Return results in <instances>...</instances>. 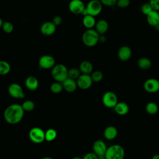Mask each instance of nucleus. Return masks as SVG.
<instances>
[{
	"instance_id": "nucleus-1",
	"label": "nucleus",
	"mask_w": 159,
	"mask_h": 159,
	"mask_svg": "<svg viewBox=\"0 0 159 159\" xmlns=\"http://www.w3.org/2000/svg\"><path fill=\"white\" fill-rule=\"evenodd\" d=\"M24 112L21 105L12 104L6 108L4 112V117L8 124H16L22 119Z\"/></svg>"
},
{
	"instance_id": "nucleus-2",
	"label": "nucleus",
	"mask_w": 159,
	"mask_h": 159,
	"mask_svg": "<svg viewBox=\"0 0 159 159\" xmlns=\"http://www.w3.org/2000/svg\"><path fill=\"white\" fill-rule=\"evenodd\" d=\"M99 34L93 29L86 30L82 35V41L83 43L89 47H93L99 42Z\"/></svg>"
},
{
	"instance_id": "nucleus-3",
	"label": "nucleus",
	"mask_w": 159,
	"mask_h": 159,
	"mask_svg": "<svg viewBox=\"0 0 159 159\" xmlns=\"http://www.w3.org/2000/svg\"><path fill=\"white\" fill-rule=\"evenodd\" d=\"M124 148L120 145L115 144L107 148L104 157L106 159H124Z\"/></svg>"
},
{
	"instance_id": "nucleus-4",
	"label": "nucleus",
	"mask_w": 159,
	"mask_h": 159,
	"mask_svg": "<svg viewBox=\"0 0 159 159\" xmlns=\"http://www.w3.org/2000/svg\"><path fill=\"white\" fill-rule=\"evenodd\" d=\"M68 70L65 65L58 63L52 68V76L55 81L62 83L68 78Z\"/></svg>"
},
{
	"instance_id": "nucleus-5",
	"label": "nucleus",
	"mask_w": 159,
	"mask_h": 159,
	"mask_svg": "<svg viewBox=\"0 0 159 159\" xmlns=\"http://www.w3.org/2000/svg\"><path fill=\"white\" fill-rule=\"evenodd\" d=\"M29 137L33 143L37 144L41 143L45 140V131L39 127H32L29 132Z\"/></svg>"
},
{
	"instance_id": "nucleus-6",
	"label": "nucleus",
	"mask_w": 159,
	"mask_h": 159,
	"mask_svg": "<svg viewBox=\"0 0 159 159\" xmlns=\"http://www.w3.org/2000/svg\"><path fill=\"white\" fill-rule=\"evenodd\" d=\"M102 6L100 0H91L88 3L86 8L89 15L95 17L101 12Z\"/></svg>"
},
{
	"instance_id": "nucleus-7",
	"label": "nucleus",
	"mask_w": 159,
	"mask_h": 159,
	"mask_svg": "<svg viewBox=\"0 0 159 159\" xmlns=\"http://www.w3.org/2000/svg\"><path fill=\"white\" fill-rule=\"evenodd\" d=\"M103 104L108 108H114L118 102V99L116 94L112 91L106 92L102 98Z\"/></svg>"
},
{
	"instance_id": "nucleus-8",
	"label": "nucleus",
	"mask_w": 159,
	"mask_h": 159,
	"mask_svg": "<svg viewBox=\"0 0 159 159\" xmlns=\"http://www.w3.org/2000/svg\"><path fill=\"white\" fill-rule=\"evenodd\" d=\"M9 95L15 99H22L25 97V94L22 86L16 83L11 84L7 89Z\"/></svg>"
},
{
	"instance_id": "nucleus-9",
	"label": "nucleus",
	"mask_w": 159,
	"mask_h": 159,
	"mask_svg": "<svg viewBox=\"0 0 159 159\" xmlns=\"http://www.w3.org/2000/svg\"><path fill=\"white\" fill-rule=\"evenodd\" d=\"M93 82L91 75L88 74H81L76 80L77 86L81 89H89L91 86Z\"/></svg>"
},
{
	"instance_id": "nucleus-10",
	"label": "nucleus",
	"mask_w": 159,
	"mask_h": 159,
	"mask_svg": "<svg viewBox=\"0 0 159 159\" xmlns=\"http://www.w3.org/2000/svg\"><path fill=\"white\" fill-rule=\"evenodd\" d=\"M55 65V60L54 58L49 55H44L42 56L39 60V65L42 69H50Z\"/></svg>"
},
{
	"instance_id": "nucleus-11",
	"label": "nucleus",
	"mask_w": 159,
	"mask_h": 159,
	"mask_svg": "<svg viewBox=\"0 0 159 159\" xmlns=\"http://www.w3.org/2000/svg\"><path fill=\"white\" fill-rule=\"evenodd\" d=\"M86 6L81 0H71L68 4V9L75 14H81Z\"/></svg>"
},
{
	"instance_id": "nucleus-12",
	"label": "nucleus",
	"mask_w": 159,
	"mask_h": 159,
	"mask_svg": "<svg viewBox=\"0 0 159 159\" xmlns=\"http://www.w3.org/2000/svg\"><path fill=\"white\" fill-rule=\"evenodd\" d=\"M143 88L148 93H157L159 91V81L155 78H149L144 82Z\"/></svg>"
},
{
	"instance_id": "nucleus-13",
	"label": "nucleus",
	"mask_w": 159,
	"mask_h": 159,
	"mask_svg": "<svg viewBox=\"0 0 159 159\" xmlns=\"http://www.w3.org/2000/svg\"><path fill=\"white\" fill-rule=\"evenodd\" d=\"M107 146L105 142L101 140H96L93 145V152L98 156V157H104L107 150Z\"/></svg>"
},
{
	"instance_id": "nucleus-14",
	"label": "nucleus",
	"mask_w": 159,
	"mask_h": 159,
	"mask_svg": "<svg viewBox=\"0 0 159 159\" xmlns=\"http://www.w3.org/2000/svg\"><path fill=\"white\" fill-rule=\"evenodd\" d=\"M56 27L57 26L52 22V21H48L41 25L40 30L43 35L50 36L55 32Z\"/></svg>"
},
{
	"instance_id": "nucleus-15",
	"label": "nucleus",
	"mask_w": 159,
	"mask_h": 159,
	"mask_svg": "<svg viewBox=\"0 0 159 159\" xmlns=\"http://www.w3.org/2000/svg\"><path fill=\"white\" fill-rule=\"evenodd\" d=\"M117 56L121 61H125L129 60L132 56L131 48L127 45L120 47L117 52Z\"/></svg>"
},
{
	"instance_id": "nucleus-16",
	"label": "nucleus",
	"mask_w": 159,
	"mask_h": 159,
	"mask_svg": "<svg viewBox=\"0 0 159 159\" xmlns=\"http://www.w3.org/2000/svg\"><path fill=\"white\" fill-rule=\"evenodd\" d=\"M62 86L63 88V89H65L68 93H73L78 87L76 81L75 80H73L70 78H67L66 80H65L62 83Z\"/></svg>"
},
{
	"instance_id": "nucleus-17",
	"label": "nucleus",
	"mask_w": 159,
	"mask_h": 159,
	"mask_svg": "<svg viewBox=\"0 0 159 159\" xmlns=\"http://www.w3.org/2000/svg\"><path fill=\"white\" fill-rule=\"evenodd\" d=\"M109 29V24L105 19L98 20L95 25V30L99 35H104Z\"/></svg>"
},
{
	"instance_id": "nucleus-18",
	"label": "nucleus",
	"mask_w": 159,
	"mask_h": 159,
	"mask_svg": "<svg viewBox=\"0 0 159 159\" xmlns=\"http://www.w3.org/2000/svg\"><path fill=\"white\" fill-rule=\"evenodd\" d=\"M147 23L152 27H155L159 23V12L157 11H152L147 16Z\"/></svg>"
},
{
	"instance_id": "nucleus-19",
	"label": "nucleus",
	"mask_w": 159,
	"mask_h": 159,
	"mask_svg": "<svg viewBox=\"0 0 159 159\" xmlns=\"http://www.w3.org/2000/svg\"><path fill=\"white\" fill-rule=\"evenodd\" d=\"M25 86L30 91H35L39 87V81L34 76H28L25 80Z\"/></svg>"
},
{
	"instance_id": "nucleus-20",
	"label": "nucleus",
	"mask_w": 159,
	"mask_h": 159,
	"mask_svg": "<svg viewBox=\"0 0 159 159\" xmlns=\"http://www.w3.org/2000/svg\"><path fill=\"white\" fill-rule=\"evenodd\" d=\"M114 108L115 112L121 116L127 114L129 111V106L125 102H118Z\"/></svg>"
},
{
	"instance_id": "nucleus-21",
	"label": "nucleus",
	"mask_w": 159,
	"mask_h": 159,
	"mask_svg": "<svg viewBox=\"0 0 159 159\" xmlns=\"http://www.w3.org/2000/svg\"><path fill=\"white\" fill-rule=\"evenodd\" d=\"M117 135V129L112 125L107 127L104 130V136L107 140H113Z\"/></svg>"
},
{
	"instance_id": "nucleus-22",
	"label": "nucleus",
	"mask_w": 159,
	"mask_h": 159,
	"mask_svg": "<svg viewBox=\"0 0 159 159\" xmlns=\"http://www.w3.org/2000/svg\"><path fill=\"white\" fill-rule=\"evenodd\" d=\"M79 69L82 74L90 75L93 72V66L90 61L84 60L81 62L79 66Z\"/></svg>"
},
{
	"instance_id": "nucleus-23",
	"label": "nucleus",
	"mask_w": 159,
	"mask_h": 159,
	"mask_svg": "<svg viewBox=\"0 0 159 159\" xmlns=\"http://www.w3.org/2000/svg\"><path fill=\"white\" fill-rule=\"evenodd\" d=\"M82 22H83V25L87 29H93L94 27H95V25L96 23L95 17L89 15V14L83 16Z\"/></svg>"
},
{
	"instance_id": "nucleus-24",
	"label": "nucleus",
	"mask_w": 159,
	"mask_h": 159,
	"mask_svg": "<svg viewBox=\"0 0 159 159\" xmlns=\"http://www.w3.org/2000/svg\"><path fill=\"white\" fill-rule=\"evenodd\" d=\"M138 66L142 70H148L152 66L151 60L147 57H141L137 61Z\"/></svg>"
},
{
	"instance_id": "nucleus-25",
	"label": "nucleus",
	"mask_w": 159,
	"mask_h": 159,
	"mask_svg": "<svg viewBox=\"0 0 159 159\" xmlns=\"http://www.w3.org/2000/svg\"><path fill=\"white\" fill-rule=\"evenodd\" d=\"M57 136V132L55 129L50 128L45 132V139L47 142L53 141Z\"/></svg>"
},
{
	"instance_id": "nucleus-26",
	"label": "nucleus",
	"mask_w": 159,
	"mask_h": 159,
	"mask_svg": "<svg viewBox=\"0 0 159 159\" xmlns=\"http://www.w3.org/2000/svg\"><path fill=\"white\" fill-rule=\"evenodd\" d=\"M11 71L10 64L4 60H0V75H6Z\"/></svg>"
},
{
	"instance_id": "nucleus-27",
	"label": "nucleus",
	"mask_w": 159,
	"mask_h": 159,
	"mask_svg": "<svg viewBox=\"0 0 159 159\" xmlns=\"http://www.w3.org/2000/svg\"><path fill=\"white\" fill-rule=\"evenodd\" d=\"M145 109L147 113L150 114H155L158 111V107L155 102H149L147 104Z\"/></svg>"
},
{
	"instance_id": "nucleus-28",
	"label": "nucleus",
	"mask_w": 159,
	"mask_h": 159,
	"mask_svg": "<svg viewBox=\"0 0 159 159\" xmlns=\"http://www.w3.org/2000/svg\"><path fill=\"white\" fill-rule=\"evenodd\" d=\"M50 89L51 92H52L53 93L58 94L63 91V88L61 83L55 81L51 84V85L50 86Z\"/></svg>"
},
{
	"instance_id": "nucleus-29",
	"label": "nucleus",
	"mask_w": 159,
	"mask_h": 159,
	"mask_svg": "<svg viewBox=\"0 0 159 159\" xmlns=\"http://www.w3.org/2000/svg\"><path fill=\"white\" fill-rule=\"evenodd\" d=\"M81 71L80 69L76 68H72L68 70V77L72 78L73 80H77L78 77L81 75Z\"/></svg>"
},
{
	"instance_id": "nucleus-30",
	"label": "nucleus",
	"mask_w": 159,
	"mask_h": 159,
	"mask_svg": "<svg viewBox=\"0 0 159 159\" xmlns=\"http://www.w3.org/2000/svg\"><path fill=\"white\" fill-rule=\"evenodd\" d=\"M22 107L24 111L30 112L32 111L35 108V104L34 101L31 100H26L22 104Z\"/></svg>"
},
{
	"instance_id": "nucleus-31",
	"label": "nucleus",
	"mask_w": 159,
	"mask_h": 159,
	"mask_svg": "<svg viewBox=\"0 0 159 159\" xmlns=\"http://www.w3.org/2000/svg\"><path fill=\"white\" fill-rule=\"evenodd\" d=\"M91 77L92 78V80L93 82H99L101 81L103 78V74L101 71L99 70H96L94 71H93L91 73Z\"/></svg>"
},
{
	"instance_id": "nucleus-32",
	"label": "nucleus",
	"mask_w": 159,
	"mask_h": 159,
	"mask_svg": "<svg viewBox=\"0 0 159 159\" xmlns=\"http://www.w3.org/2000/svg\"><path fill=\"white\" fill-rule=\"evenodd\" d=\"M1 28L5 33L10 34L14 30V25L9 21H5L3 22V24H2V26Z\"/></svg>"
},
{
	"instance_id": "nucleus-33",
	"label": "nucleus",
	"mask_w": 159,
	"mask_h": 159,
	"mask_svg": "<svg viewBox=\"0 0 159 159\" xmlns=\"http://www.w3.org/2000/svg\"><path fill=\"white\" fill-rule=\"evenodd\" d=\"M152 11H153L152 7H151L149 2L144 3L141 6V11L143 14L147 16L148 14H149Z\"/></svg>"
},
{
	"instance_id": "nucleus-34",
	"label": "nucleus",
	"mask_w": 159,
	"mask_h": 159,
	"mask_svg": "<svg viewBox=\"0 0 159 159\" xmlns=\"http://www.w3.org/2000/svg\"><path fill=\"white\" fill-rule=\"evenodd\" d=\"M130 4V0H117V6L120 8L127 7Z\"/></svg>"
},
{
	"instance_id": "nucleus-35",
	"label": "nucleus",
	"mask_w": 159,
	"mask_h": 159,
	"mask_svg": "<svg viewBox=\"0 0 159 159\" xmlns=\"http://www.w3.org/2000/svg\"><path fill=\"white\" fill-rule=\"evenodd\" d=\"M117 1V0H100L102 5L107 7H112L116 5Z\"/></svg>"
},
{
	"instance_id": "nucleus-36",
	"label": "nucleus",
	"mask_w": 159,
	"mask_h": 159,
	"mask_svg": "<svg viewBox=\"0 0 159 159\" xmlns=\"http://www.w3.org/2000/svg\"><path fill=\"white\" fill-rule=\"evenodd\" d=\"M149 4L153 10L159 11V0H149Z\"/></svg>"
},
{
	"instance_id": "nucleus-37",
	"label": "nucleus",
	"mask_w": 159,
	"mask_h": 159,
	"mask_svg": "<svg viewBox=\"0 0 159 159\" xmlns=\"http://www.w3.org/2000/svg\"><path fill=\"white\" fill-rule=\"evenodd\" d=\"M82 159H99V157L94 152H89L86 153Z\"/></svg>"
},
{
	"instance_id": "nucleus-38",
	"label": "nucleus",
	"mask_w": 159,
	"mask_h": 159,
	"mask_svg": "<svg viewBox=\"0 0 159 159\" xmlns=\"http://www.w3.org/2000/svg\"><path fill=\"white\" fill-rule=\"evenodd\" d=\"M62 17L59 16H57L55 17H53V20H52V22L56 25V26H58V25H60L61 22H62Z\"/></svg>"
},
{
	"instance_id": "nucleus-39",
	"label": "nucleus",
	"mask_w": 159,
	"mask_h": 159,
	"mask_svg": "<svg viewBox=\"0 0 159 159\" xmlns=\"http://www.w3.org/2000/svg\"><path fill=\"white\" fill-rule=\"evenodd\" d=\"M106 41V37L104 35H100L99 38V42L101 43H104Z\"/></svg>"
},
{
	"instance_id": "nucleus-40",
	"label": "nucleus",
	"mask_w": 159,
	"mask_h": 159,
	"mask_svg": "<svg viewBox=\"0 0 159 159\" xmlns=\"http://www.w3.org/2000/svg\"><path fill=\"white\" fill-rule=\"evenodd\" d=\"M151 159H159V154H156L154 155Z\"/></svg>"
},
{
	"instance_id": "nucleus-41",
	"label": "nucleus",
	"mask_w": 159,
	"mask_h": 159,
	"mask_svg": "<svg viewBox=\"0 0 159 159\" xmlns=\"http://www.w3.org/2000/svg\"><path fill=\"white\" fill-rule=\"evenodd\" d=\"M3 21H2V19L0 17V28H1L2 27V24H3Z\"/></svg>"
},
{
	"instance_id": "nucleus-42",
	"label": "nucleus",
	"mask_w": 159,
	"mask_h": 159,
	"mask_svg": "<svg viewBox=\"0 0 159 159\" xmlns=\"http://www.w3.org/2000/svg\"><path fill=\"white\" fill-rule=\"evenodd\" d=\"M41 159H53V158H52L50 157H44L42 158Z\"/></svg>"
},
{
	"instance_id": "nucleus-43",
	"label": "nucleus",
	"mask_w": 159,
	"mask_h": 159,
	"mask_svg": "<svg viewBox=\"0 0 159 159\" xmlns=\"http://www.w3.org/2000/svg\"><path fill=\"white\" fill-rule=\"evenodd\" d=\"M155 28L157 31H159V23L155 27Z\"/></svg>"
},
{
	"instance_id": "nucleus-44",
	"label": "nucleus",
	"mask_w": 159,
	"mask_h": 159,
	"mask_svg": "<svg viewBox=\"0 0 159 159\" xmlns=\"http://www.w3.org/2000/svg\"><path fill=\"white\" fill-rule=\"evenodd\" d=\"M72 159H82V158L81 157H75L73 158Z\"/></svg>"
},
{
	"instance_id": "nucleus-45",
	"label": "nucleus",
	"mask_w": 159,
	"mask_h": 159,
	"mask_svg": "<svg viewBox=\"0 0 159 159\" xmlns=\"http://www.w3.org/2000/svg\"><path fill=\"white\" fill-rule=\"evenodd\" d=\"M99 159H106L104 157H99Z\"/></svg>"
},
{
	"instance_id": "nucleus-46",
	"label": "nucleus",
	"mask_w": 159,
	"mask_h": 159,
	"mask_svg": "<svg viewBox=\"0 0 159 159\" xmlns=\"http://www.w3.org/2000/svg\"><path fill=\"white\" fill-rule=\"evenodd\" d=\"M158 12H159V11H158Z\"/></svg>"
}]
</instances>
